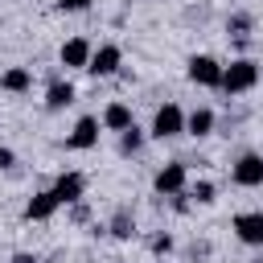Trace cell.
Instances as JSON below:
<instances>
[{
  "mask_svg": "<svg viewBox=\"0 0 263 263\" xmlns=\"http://www.w3.org/2000/svg\"><path fill=\"white\" fill-rule=\"evenodd\" d=\"M58 197H53V189H41V193H33L29 201H25V222H45V218H53L58 214Z\"/></svg>",
  "mask_w": 263,
  "mask_h": 263,
  "instance_id": "8fae6325",
  "label": "cell"
},
{
  "mask_svg": "<svg viewBox=\"0 0 263 263\" xmlns=\"http://www.w3.org/2000/svg\"><path fill=\"white\" fill-rule=\"evenodd\" d=\"M230 230H234V238H238V242H247V247H263V210L234 214Z\"/></svg>",
  "mask_w": 263,
  "mask_h": 263,
  "instance_id": "5b68a950",
  "label": "cell"
},
{
  "mask_svg": "<svg viewBox=\"0 0 263 263\" xmlns=\"http://www.w3.org/2000/svg\"><path fill=\"white\" fill-rule=\"evenodd\" d=\"M136 119H132V111L123 107V103H107V111H103V127L107 132H123V127H132Z\"/></svg>",
  "mask_w": 263,
  "mask_h": 263,
  "instance_id": "9a60e30c",
  "label": "cell"
},
{
  "mask_svg": "<svg viewBox=\"0 0 263 263\" xmlns=\"http://www.w3.org/2000/svg\"><path fill=\"white\" fill-rule=\"evenodd\" d=\"M90 53H95V49H90V41H86V37H70V41L62 45V53H58V58H62V66H66V70H86V66H90Z\"/></svg>",
  "mask_w": 263,
  "mask_h": 263,
  "instance_id": "30bf717a",
  "label": "cell"
},
{
  "mask_svg": "<svg viewBox=\"0 0 263 263\" xmlns=\"http://www.w3.org/2000/svg\"><path fill=\"white\" fill-rule=\"evenodd\" d=\"M140 148H144V132H140L136 123H132V127H123V132H119V152H123V156H132V152H140Z\"/></svg>",
  "mask_w": 263,
  "mask_h": 263,
  "instance_id": "2e32d148",
  "label": "cell"
},
{
  "mask_svg": "<svg viewBox=\"0 0 263 263\" xmlns=\"http://www.w3.org/2000/svg\"><path fill=\"white\" fill-rule=\"evenodd\" d=\"M33 86V74L25 70V66H8L4 74H0V90H8V95H25Z\"/></svg>",
  "mask_w": 263,
  "mask_h": 263,
  "instance_id": "7c38bea8",
  "label": "cell"
},
{
  "mask_svg": "<svg viewBox=\"0 0 263 263\" xmlns=\"http://www.w3.org/2000/svg\"><path fill=\"white\" fill-rule=\"evenodd\" d=\"M99 132H103V119H99V115H82V119L74 123V132L66 136V148L86 152V148H95V144H99Z\"/></svg>",
  "mask_w": 263,
  "mask_h": 263,
  "instance_id": "ba28073f",
  "label": "cell"
},
{
  "mask_svg": "<svg viewBox=\"0 0 263 263\" xmlns=\"http://www.w3.org/2000/svg\"><path fill=\"white\" fill-rule=\"evenodd\" d=\"M16 164V152L12 148H0V168H12Z\"/></svg>",
  "mask_w": 263,
  "mask_h": 263,
  "instance_id": "44dd1931",
  "label": "cell"
},
{
  "mask_svg": "<svg viewBox=\"0 0 263 263\" xmlns=\"http://www.w3.org/2000/svg\"><path fill=\"white\" fill-rule=\"evenodd\" d=\"M230 177H234V185H242V189L263 185V156H259V152H242V156L230 164Z\"/></svg>",
  "mask_w": 263,
  "mask_h": 263,
  "instance_id": "277c9868",
  "label": "cell"
},
{
  "mask_svg": "<svg viewBox=\"0 0 263 263\" xmlns=\"http://www.w3.org/2000/svg\"><path fill=\"white\" fill-rule=\"evenodd\" d=\"M119 66H123V49L107 41V45H99V49L90 53L86 74H95V78H111V74H119Z\"/></svg>",
  "mask_w": 263,
  "mask_h": 263,
  "instance_id": "8992f818",
  "label": "cell"
},
{
  "mask_svg": "<svg viewBox=\"0 0 263 263\" xmlns=\"http://www.w3.org/2000/svg\"><path fill=\"white\" fill-rule=\"evenodd\" d=\"M255 82H259V62L234 58L230 66H222V90H226V95H242V90H251Z\"/></svg>",
  "mask_w": 263,
  "mask_h": 263,
  "instance_id": "6da1fadb",
  "label": "cell"
},
{
  "mask_svg": "<svg viewBox=\"0 0 263 263\" xmlns=\"http://www.w3.org/2000/svg\"><path fill=\"white\" fill-rule=\"evenodd\" d=\"M173 136H185V111L177 103H164L152 115V140H173Z\"/></svg>",
  "mask_w": 263,
  "mask_h": 263,
  "instance_id": "7a4b0ae2",
  "label": "cell"
},
{
  "mask_svg": "<svg viewBox=\"0 0 263 263\" xmlns=\"http://www.w3.org/2000/svg\"><path fill=\"white\" fill-rule=\"evenodd\" d=\"M82 193H86V177H82V173H62V177L53 181V197H58L62 205H78Z\"/></svg>",
  "mask_w": 263,
  "mask_h": 263,
  "instance_id": "9c48e42d",
  "label": "cell"
},
{
  "mask_svg": "<svg viewBox=\"0 0 263 263\" xmlns=\"http://www.w3.org/2000/svg\"><path fill=\"white\" fill-rule=\"evenodd\" d=\"M148 247H152V255H168V251H173V238H168V234H156Z\"/></svg>",
  "mask_w": 263,
  "mask_h": 263,
  "instance_id": "d6986e66",
  "label": "cell"
},
{
  "mask_svg": "<svg viewBox=\"0 0 263 263\" xmlns=\"http://www.w3.org/2000/svg\"><path fill=\"white\" fill-rule=\"evenodd\" d=\"M70 103H74V86L62 82V78H53L49 90H45V107H49V111H66Z\"/></svg>",
  "mask_w": 263,
  "mask_h": 263,
  "instance_id": "4fadbf2b",
  "label": "cell"
},
{
  "mask_svg": "<svg viewBox=\"0 0 263 263\" xmlns=\"http://www.w3.org/2000/svg\"><path fill=\"white\" fill-rule=\"evenodd\" d=\"M185 185H189V168H185L181 160L160 164V168H156V177H152V189H156V193H164V197L185 193Z\"/></svg>",
  "mask_w": 263,
  "mask_h": 263,
  "instance_id": "3957f363",
  "label": "cell"
},
{
  "mask_svg": "<svg viewBox=\"0 0 263 263\" xmlns=\"http://www.w3.org/2000/svg\"><path fill=\"white\" fill-rule=\"evenodd\" d=\"M132 230H136V226H132V218H127V214H115L111 234H115V238H132Z\"/></svg>",
  "mask_w": 263,
  "mask_h": 263,
  "instance_id": "ac0fdd59",
  "label": "cell"
},
{
  "mask_svg": "<svg viewBox=\"0 0 263 263\" xmlns=\"http://www.w3.org/2000/svg\"><path fill=\"white\" fill-rule=\"evenodd\" d=\"M189 82L197 86H222V62L210 53H193L189 58Z\"/></svg>",
  "mask_w": 263,
  "mask_h": 263,
  "instance_id": "52a82bcc",
  "label": "cell"
},
{
  "mask_svg": "<svg viewBox=\"0 0 263 263\" xmlns=\"http://www.w3.org/2000/svg\"><path fill=\"white\" fill-rule=\"evenodd\" d=\"M58 8H62V12H86L90 0H58Z\"/></svg>",
  "mask_w": 263,
  "mask_h": 263,
  "instance_id": "ffe728a7",
  "label": "cell"
},
{
  "mask_svg": "<svg viewBox=\"0 0 263 263\" xmlns=\"http://www.w3.org/2000/svg\"><path fill=\"white\" fill-rule=\"evenodd\" d=\"M189 193H193V201H201V205H210V201H214V181H197V185H193Z\"/></svg>",
  "mask_w": 263,
  "mask_h": 263,
  "instance_id": "e0dca14e",
  "label": "cell"
},
{
  "mask_svg": "<svg viewBox=\"0 0 263 263\" xmlns=\"http://www.w3.org/2000/svg\"><path fill=\"white\" fill-rule=\"evenodd\" d=\"M185 132H189V136H197V140H201V136H210V132H214V111H210V107L189 111V115H185Z\"/></svg>",
  "mask_w": 263,
  "mask_h": 263,
  "instance_id": "5bb4252c",
  "label": "cell"
},
{
  "mask_svg": "<svg viewBox=\"0 0 263 263\" xmlns=\"http://www.w3.org/2000/svg\"><path fill=\"white\" fill-rule=\"evenodd\" d=\"M8 263H37V255H33V251H16Z\"/></svg>",
  "mask_w": 263,
  "mask_h": 263,
  "instance_id": "7402d4cb",
  "label": "cell"
}]
</instances>
